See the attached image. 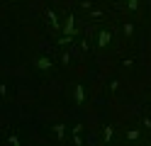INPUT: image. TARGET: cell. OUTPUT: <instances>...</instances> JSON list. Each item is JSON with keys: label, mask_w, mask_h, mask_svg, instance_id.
Here are the masks:
<instances>
[{"label": "cell", "mask_w": 151, "mask_h": 146, "mask_svg": "<svg viewBox=\"0 0 151 146\" xmlns=\"http://www.w3.org/2000/svg\"><path fill=\"white\" fill-rule=\"evenodd\" d=\"M66 34H73V17H68V22H66Z\"/></svg>", "instance_id": "obj_1"}]
</instances>
